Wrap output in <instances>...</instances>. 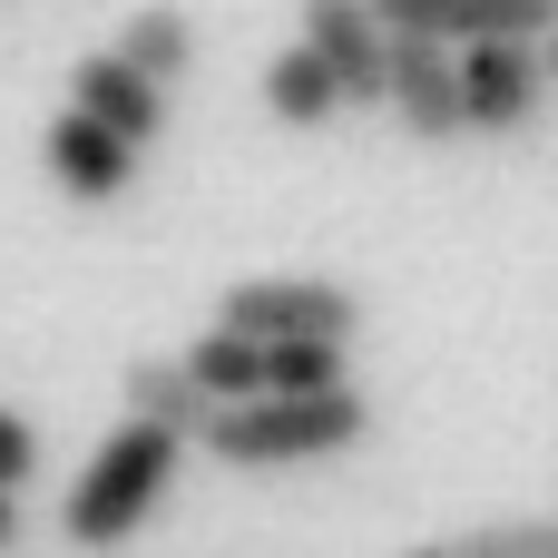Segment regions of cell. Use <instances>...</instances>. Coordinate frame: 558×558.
Wrapping results in <instances>:
<instances>
[{"instance_id": "obj_10", "label": "cell", "mask_w": 558, "mask_h": 558, "mask_svg": "<svg viewBox=\"0 0 558 558\" xmlns=\"http://www.w3.org/2000/svg\"><path fill=\"white\" fill-rule=\"evenodd\" d=\"M196 20L177 10V0H147V10H128V29H118V59L137 69V78H157V88H177L186 69H196Z\"/></svg>"}, {"instance_id": "obj_8", "label": "cell", "mask_w": 558, "mask_h": 558, "mask_svg": "<svg viewBox=\"0 0 558 558\" xmlns=\"http://www.w3.org/2000/svg\"><path fill=\"white\" fill-rule=\"evenodd\" d=\"M39 167H49V186H59V196H78V206H118V196L137 186V147H118L108 128H88L78 108H59V118H49Z\"/></svg>"}, {"instance_id": "obj_19", "label": "cell", "mask_w": 558, "mask_h": 558, "mask_svg": "<svg viewBox=\"0 0 558 558\" xmlns=\"http://www.w3.org/2000/svg\"><path fill=\"white\" fill-rule=\"evenodd\" d=\"M549 10H558V0H549Z\"/></svg>"}, {"instance_id": "obj_12", "label": "cell", "mask_w": 558, "mask_h": 558, "mask_svg": "<svg viewBox=\"0 0 558 558\" xmlns=\"http://www.w3.org/2000/svg\"><path fill=\"white\" fill-rule=\"evenodd\" d=\"M177 363H186V383H196L216 412H226V402H255V392H265V343H245V333H226V324H206V333H196Z\"/></svg>"}, {"instance_id": "obj_13", "label": "cell", "mask_w": 558, "mask_h": 558, "mask_svg": "<svg viewBox=\"0 0 558 558\" xmlns=\"http://www.w3.org/2000/svg\"><path fill=\"white\" fill-rule=\"evenodd\" d=\"M265 392H353L343 343H265Z\"/></svg>"}, {"instance_id": "obj_15", "label": "cell", "mask_w": 558, "mask_h": 558, "mask_svg": "<svg viewBox=\"0 0 558 558\" xmlns=\"http://www.w3.org/2000/svg\"><path fill=\"white\" fill-rule=\"evenodd\" d=\"M29 471H39V432H29V422L0 402V490H20Z\"/></svg>"}, {"instance_id": "obj_11", "label": "cell", "mask_w": 558, "mask_h": 558, "mask_svg": "<svg viewBox=\"0 0 558 558\" xmlns=\"http://www.w3.org/2000/svg\"><path fill=\"white\" fill-rule=\"evenodd\" d=\"M265 118H275V128H324V118H343V88H333V69H324L304 39L265 59Z\"/></svg>"}, {"instance_id": "obj_9", "label": "cell", "mask_w": 558, "mask_h": 558, "mask_svg": "<svg viewBox=\"0 0 558 558\" xmlns=\"http://www.w3.org/2000/svg\"><path fill=\"white\" fill-rule=\"evenodd\" d=\"M118 402H128V422H147V432H177V441H196L206 432V392L186 383V363H157V353H137L128 373H118Z\"/></svg>"}, {"instance_id": "obj_3", "label": "cell", "mask_w": 558, "mask_h": 558, "mask_svg": "<svg viewBox=\"0 0 558 558\" xmlns=\"http://www.w3.org/2000/svg\"><path fill=\"white\" fill-rule=\"evenodd\" d=\"M216 324L245 343H353L363 333V294L333 275H255L216 294Z\"/></svg>"}, {"instance_id": "obj_7", "label": "cell", "mask_w": 558, "mask_h": 558, "mask_svg": "<svg viewBox=\"0 0 558 558\" xmlns=\"http://www.w3.org/2000/svg\"><path fill=\"white\" fill-rule=\"evenodd\" d=\"M69 108H78L88 128H108L118 147H137V157H147V147H157V128H167V88H157V78H137L118 49H88V59L69 69Z\"/></svg>"}, {"instance_id": "obj_18", "label": "cell", "mask_w": 558, "mask_h": 558, "mask_svg": "<svg viewBox=\"0 0 558 558\" xmlns=\"http://www.w3.org/2000/svg\"><path fill=\"white\" fill-rule=\"evenodd\" d=\"M402 558H451V549H441V539H422V549H402Z\"/></svg>"}, {"instance_id": "obj_4", "label": "cell", "mask_w": 558, "mask_h": 558, "mask_svg": "<svg viewBox=\"0 0 558 558\" xmlns=\"http://www.w3.org/2000/svg\"><path fill=\"white\" fill-rule=\"evenodd\" d=\"M539 108H549V69H539V49H520V39H481V49H461V128H471V137H520Z\"/></svg>"}, {"instance_id": "obj_5", "label": "cell", "mask_w": 558, "mask_h": 558, "mask_svg": "<svg viewBox=\"0 0 558 558\" xmlns=\"http://www.w3.org/2000/svg\"><path fill=\"white\" fill-rule=\"evenodd\" d=\"M383 108H392V118L422 137V147H451V137H471V128H461V49H441V39H392Z\"/></svg>"}, {"instance_id": "obj_16", "label": "cell", "mask_w": 558, "mask_h": 558, "mask_svg": "<svg viewBox=\"0 0 558 558\" xmlns=\"http://www.w3.org/2000/svg\"><path fill=\"white\" fill-rule=\"evenodd\" d=\"M20 549V490H0V558Z\"/></svg>"}, {"instance_id": "obj_17", "label": "cell", "mask_w": 558, "mask_h": 558, "mask_svg": "<svg viewBox=\"0 0 558 558\" xmlns=\"http://www.w3.org/2000/svg\"><path fill=\"white\" fill-rule=\"evenodd\" d=\"M539 69H549V88H558V29H549V39H539Z\"/></svg>"}, {"instance_id": "obj_1", "label": "cell", "mask_w": 558, "mask_h": 558, "mask_svg": "<svg viewBox=\"0 0 558 558\" xmlns=\"http://www.w3.org/2000/svg\"><path fill=\"white\" fill-rule=\"evenodd\" d=\"M177 471H186V441H177V432L118 422V432L88 451V471L69 481V500H59V539H69V549H128V539L167 510Z\"/></svg>"}, {"instance_id": "obj_2", "label": "cell", "mask_w": 558, "mask_h": 558, "mask_svg": "<svg viewBox=\"0 0 558 558\" xmlns=\"http://www.w3.org/2000/svg\"><path fill=\"white\" fill-rule=\"evenodd\" d=\"M196 441H206L226 471H294V461L363 451V441H373V402H363V392H255V402L206 412Z\"/></svg>"}, {"instance_id": "obj_6", "label": "cell", "mask_w": 558, "mask_h": 558, "mask_svg": "<svg viewBox=\"0 0 558 558\" xmlns=\"http://www.w3.org/2000/svg\"><path fill=\"white\" fill-rule=\"evenodd\" d=\"M304 49L333 69L343 108H383V69H392V39H383L373 0H304Z\"/></svg>"}, {"instance_id": "obj_14", "label": "cell", "mask_w": 558, "mask_h": 558, "mask_svg": "<svg viewBox=\"0 0 558 558\" xmlns=\"http://www.w3.org/2000/svg\"><path fill=\"white\" fill-rule=\"evenodd\" d=\"M451 558H558V520H500V530H471V539H441Z\"/></svg>"}]
</instances>
